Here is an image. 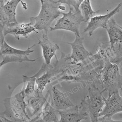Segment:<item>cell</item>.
I'll list each match as a JSON object with an SVG mask.
<instances>
[{
	"label": "cell",
	"mask_w": 122,
	"mask_h": 122,
	"mask_svg": "<svg viewBox=\"0 0 122 122\" xmlns=\"http://www.w3.org/2000/svg\"><path fill=\"white\" fill-rule=\"evenodd\" d=\"M1 64H0V68L1 67Z\"/></svg>",
	"instance_id": "25"
},
{
	"label": "cell",
	"mask_w": 122,
	"mask_h": 122,
	"mask_svg": "<svg viewBox=\"0 0 122 122\" xmlns=\"http://www.w3.org/2000/svg\"><path fill=\"white\" fill-rule=\"evenodd\" d=\"M2 1H7L8 0H1Z\"/></svg>",
	"instance_id": "24"
},
{
	"label": "cell",
	"mask_w": 122,
	"mask_h": 122,
	"mask_svg": "<svg viewBox=\"0 0 122 122\" xmlns=\"http://www.w3.org/2000/svg\"><path fill=\"white\" fill-rule=\"evenodd\" d=\"M103 61L104 65L98 75L97 83L110 95L122 89V75L118 66L111 63L108 60Z\"/></svg>",
	"instance_id": "3"
},
{
	"label": "cell",
	"mask_w": 122,
	"mask_h": 122,
	"mask_svg": "<svg viewBox=\"0 0 122 122\" xmlns=\"http://www.w3.org/2000/svg\"><path fill=\"white\" fill-rule=\"evenodd\" d=\"M88 91V95L81 101L79 110L87 114L91 122H97L99 114L104 106L103 93L105 91H101L95 84L89 86Z\"/></svg>",
	"instance_id": "4"
},
{
	"label": "cell",
	"mask_w": 122,
	"mask_h": 122,
	"mask_svg": "<svg viewBox=\"0 0 122 122\" xmlns=\"http://www.w3.org/2000/svg\"><path fill=\"white\" fill-rule=\"evenodd\" d=\"M60 122H79L87 119V114L79 110V106H74L65 110H58Z\"/></svg>",
	"instance_id": "15"
},
{
	"label": "cell",
	"mask_w": 122,
	"mask_h": 122,
	"mask_svg": "<svg viewBox=\"0 0 122 122\" xmlns=\"http://www.w3.org/2000/svg\"><path fill=\"white\" fill-rule=\"evenodd\" d=\"M20 3L25 10H26V3L22 0H8L0 1V22L5 26L17 23L16 9Z\"/></svg>",
	"instance_id": "7"
},
{
	"label": "cell",
	"mask_w": 122,
	"mask_h": 122,
	"mask_svg": "<svg viewBox=\"0 0 122 122\" xmlns=\"http://www.w3.org/2000/svg\"><path fill=\"white\" fill-rule=\"evenodd\" d=\"M23 86L22 91L25 97H27L32 95L36 90L35 85L36 84V77L34 75L28 76L26 75L22 76Z\"/></svg>",
	"instance_id": "19"
},
{
	"label": "cell",
	"mask_w": 122,
	"mask_h": 122,
	"mask_svg": "<svg viewBox=\"0 0 122 122\" xmlns=\"http://www.w3.org/2000/svg\"><path fill=\"white\" fill-rule=\"evenodd\" d=\"M58 114V110L52 107L49 102H47L40 113L31 119L30 122H59Z\"/></svg>",
	"instance_id": "18"
},
{
	"label": "cell",
	"mask_w": 122,
	"mask_h": 122,
	"mask_svg": "<svg viewBox=\"0 0 122 122\" xmlns=\"http://www.w3.org/2000/svg\"><path fill=\"white\" fill-rule=\"evenodd\" d=\"M103 43L99 46L97 53L100 56L102 60H107L110 62L120 65L122 61V43L116 44L113 48H111L110 44L106 45Z\"/></svg>",
	"instance_id": "9"
},
{
	"label": "cell",
	"mask_w": 122,
	"mask_h": 122,
	"mask_svg": "<svg viewBox=\"0 0 122 122\" xmlns=\"http://www.w3.org/2000/svg\"><path fill=\"white\" fill-rule=\"evenodd\" d=\"M122 3H120L115 8L108 14L92 17L89 20L87 26L84 29L83 33H88L89 36H91L94 31L98 28L106 29L109 20L119 12Z\"/></svg>",
	"instance_id": "8"
},
{
	"label": "cell",
	"mask_w": 122,
	"mask_h": 122,
	"mask_svg": "<svg viewBox=\"0 0 122 122\" xmlns=\"http://www.w3.org/2000/svg\"><path fill=\"white\" fill-rule=\"evenodd\" d=\"M0 1H1V0H0Z\"/></svg>",
	"instance_id": "26"
},
{
	"label": "cell",
	"mask_w": 122,
	"mask_h": 122,
	"mask_svg": "<svg viewBox=\"0 0 122 122\" xmlns=\"http://www.w3.org/2000/svg\"><path fill=\"white\" fill-rule=\"evenodd\" d=\"M80 9L86 22H88L90 18L96 15L99 12V10L97 11L93 10L90 0H83L80 5Z\"/></svg>",
	"instance_id": "20"
},
{
	"label": "cell",
	"mask_w": 122,
	"mask_h": 122,
	"mask_svg": "<svg viewBox=\"0 0 122 122\" xmlns=\"http://www.w3.org/2000/svg\"><path fill=\"white\" fill-rule=\"evenodd\" d=\"M104 106L99 117L106 116L112 117L115 114L122 112V98L119 91L108 95L107 99L104 97Z\"/></svg>",
	"instance_id": "11"
},
{
	"label": "cell",
	"mask_w": 122,
	"mask_h": 122,
	"mask_svg": "<svg viewBox=\"0 0 122 122\" xmlns=\"http://www.w3.org/2000/svg\"><path fill=\"white\" fill-rule=\"evenodd\" d=\"M4 25L0 22V47L5 41V36L4 34Z\"/></svg>",
	"instance_id": "23"
},
{
	"label": "cell",
	"mask_w": 122,
	"mask_h": 122,
	"mask_svg": "<svg viewBox=\"0 0 122 122\" xmlns=\"http://www.w3.org/2000/svg\"><path fill=\"white\" fill-rule=\"evenodd\" d=\"M49 94L47 92L46 96L43 95L42 92L36 89L34 92L27 100V106L32 110L30 117L37 116L40 113L49 97Z\"/></svg>",
	"instance_id": "16"
},
{
	"label": "cell",
	"mask_w": 122,
	"mask_h": 122,
	"mask_svg": "<svg viewBox=\"0 0 122 122\" xmlns=\"http://www.w3.org/2000/svg\"><path fill=\"white\" fill-rule=\"evenodd\" d=\"M35 46V45H34L28 47L26 50H20L12 47L5 41L0 47V56L3 59L0 63L1 66L10 63L35 62L39 58L32 60L28 57L29 55L34 52V50L31 49Z\"/></svg>",
	"instance_id": "6"
},
{
	"label": "cell",
	"mask_w": 122,
	"mask_h": 122,
	"mask_svg": "<svg viewBox=\"0 0 122 122\" xmlns=\"http://www.w3.org/2000/svg\"><path fill=\"white\" fill-rule=\"evenodd\" d=\"M38 43L42 47L45 63L50 64L53 57L54 56H56V52L60 49V46L58 45L54 44L51 42L48 38L47 33L43 31L42 37L38 38Z\"/></svg>",
	"instance_id": "14"
},
{
	"label": "cell",
	"mask_w": 122,
	"mask_h": 122,
	"mask_svg": "<svg viewBox=\"0 0 122 122\" xmlns=\"http://www.w3.org/2000/svg\"><path fill=\"white\" fill-rule=\"evenodd\" d=\"M33 32L38 33V30L30 22L27 23L17 22L5 26L4 29L5 36L11 34L18 40H20L21 37L27 38Z\"/></svg>",
	"instance_id": "12"
},
{
	"label": "cell",
	"mask_w": 122,
	"mask_h": 122,
	"mask_svg": "<svg viewBox=\"0 0 122 122\" xmlns=\"http://www.w3.org/2000/svg\"><path fill=\"white\" fill-rule=\"evenodd\" d=\"M25 97L21 90L14 97L5 99V110L1 114L10 122H30V117L26 111L27 105L25 101Z\"/></svg>",
	"instance_id": "2"
},
{
	"label": "cell",
	"mask_w": 122,
	"mask_h": 122,
	"mask_svg": "<svg viewBox=\"0 0 122 122\" xmlns=\"http://www.w3.org/2000/svg\"><path fill=\"white\" fill-rule=\"evenodd\" d=\"M101 117H99L98 118L97 122H120L119 121H114L112 119V117L109 116H102Z\"/></svg>",
	"instance_id": "22"
},
{
	"label": "cell",
	"mask_w": 122,
	"mask_h": 122,
	"mask_svg": "<svg viewBox=\"0 0 122 122\" xmlns=\"http://www.w3.org/2000/svg\"><path fill=\"white\" fill-rule=\"evenodd\" d=\"M41 9L36 16L30 18V22L37 30L47 33L51 25L55 20L58 18L62 12L60 11V3L54 0H40Z\"/></svg>",
	"instance_id": "1"
},
{
	"label": "cell",
	"mask_w": 122,
	"mask_h": 122,
	"mask_svg": "<svg viewBox=\"0 0 122 122\" xmlns=\"http://www.w3.org/2000/svg\"><path fill=\"white\" fill-rule=\"evenodd\" d=\"M69 7L68 12L61 13L62 16L57 20L54 26L50 27V30H68L74 33L75 36L80 37L79 27L82 22L86 21L80 10L74 11L72 7Z\"/></svg>",
	"instance_id": "5"
},
{
	"label": "cell",
	"mask_w": 122,
	"mask_h": 122,
	"mask_svg": "<svg viewBox=\"0 0 122 122\" xmlns=\"http://www.w3.org/2000/svg\"><path fill=\"white\" fill-rule=\"evenodd\" d=\"M83 0H58L61 4H66L69 6L72 7L75 11H78L79 9V7Z\"/></svg>",
	"instance_id": "21"
},
{
	"label": "cell",
	"mask_w": 122,
	"mask_h": 122,
	"mask_svg": "<svg viewBox=\"0 0 122 122\" xmlns=\"http://www.w3.org/2000/svg\"><path fill=\"white\" fill-rule=\"evenodd\" d=\"M106 29L109 38V43L111 48H113L116 44L122 43V27L118 25L113 17L108 21Z\"/></svg>",
	"instance_id": "17"
},
{
	"label": "cell",
	"mask_w": 122,
	"mask_h": 122,
	"mask_svg": "<svg viewBox=\"0 0 122 122\" xmlns=\"http://www.w3.org/2000/svg\"><path fill=\"white\" fill-rule=\"evenodd\" d=\"M84 38L75 36V40L72 42H67L72 48V53L70 54L71 62H80L89 58L92 53L87 51L83 45Z\"/></svg>",
	"instance_id": "13"
},
{
	"label": "cell",
	"mask_w": 122,
	"mask_h": 122,
	"mask_svg": "<svg viewBox=\"0 0 122 122\" xmlns=\"http://www.w3.org/2000/svg\"><path fill=\"white\" fill-rule=\"evenodd\" d=\"M51 105L56 110H65L75 106L65 93L59 90L56 86H51L48 89Z\"/></svg>",
	"instance_id": "10"
}]
</instances>
